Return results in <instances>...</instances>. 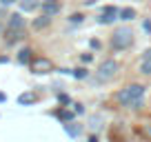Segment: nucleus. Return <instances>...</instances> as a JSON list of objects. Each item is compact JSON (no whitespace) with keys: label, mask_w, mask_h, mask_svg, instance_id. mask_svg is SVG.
<instances>
[{"label":"nucleus","mask_w":151,"mask_h":142,"mask_svg":"<svg viewBox=\"0 0 151 142\" xmlns=\"http://www.w3.org/2000/svg\"><path fill=\"white\" fill-rule=\"evenodd\" d=\"M142 95H145V87L142 85H129L118 93V102L122 104V107H133V109H138Z\"/></svg>","instance_id":"f257e3e1"},{"label":"nucleus","mask_w":151,"mask_h":142,"mask_svg":"<svg viewBox=\"0 0 151 142\" xmlns=\"http://www.w3.org/2000/svg\"><path fill=\"white\" fill-rule=\"evenodd\" d=\"M133 44V31L127 27H120L113 31L111 36V47L116 49V51H122V49H129Z\"/></svg>","instance_id":"f03ea898"},{"label":"nucleus","mask_w":151,"mask_h":142,"mask_svg":"<svg viewBox=\"0 0 151 142\" xmlns=\"http://www.w3.org/2000/svg\"><path fill=\"white\" fill-rule=\"evenodd\" d=\"M118 69H120V65L116 60H104L98 69V80H111L118 73Z\"/></svg>","instance_id":"7ed1b4c3"},{"label":"nucleus","mask_w":151,"mask_h":142,"mask_svg":"<svg viewBox=\"0 0 151 142\" xmlns=\"http://www.w3.org/2000/svg\"><path fill=\"white\" fill-rule=\"evenodd\" d=\"M116 18H120V11L116 9V7H104L102 11H100V18H98V22L100 24H109V22H113Z\"/></svg>","instance_id":"20e7f679"},{"label":"nucleus","mask_w":151,"mask_h":142,"mask_svg":"<svg viewBox=\"0 0 151 142\" xmlns=\"http://www.w3.org/2000/svg\"><path fill=\"white\" fill-rule=\"evenodd\" d=\"M31 69L36 71V73H47V71H51V60H47V58H36V60L31 62Z\"/></svg>","instance_id":"39448f33"},{"label":"nucleus","mask_w":151,"mask_h":142,"mask_svg":"<svg viewBox=\"0 0 151 142\" xmlns=\"http://www.w3.org/2000/svg\"><path fill=\"white\" fill-rule=\"evenodd\" d=\"M42 11L45 16H56L60 11V0H42Z\"/></svg>","instance_id":"423d86ee"},{"label":"nucleus","mask_w":151,"mask_h":142,"mask_svg":"<svg viewBox=\"0 0 151 142\" xmlns=\"http://www.w3.org/2000/svg\"><path fill=\"white\" fill-rule=\"evenodd\" d=\"M140 71L145 76H151V47L147 49V51L142 53V58H140Z\"/></svg>","instance_id":"0eeeda50"},{"label":"nucleus","mask_w":151,"mask_h":142,"mask_svg":"<svg viewBox=\"0 0 151 142\" xmlns=\"http://www.w3.org/2000/svg\"><path fill=\"white\" fill-rule=\"evenodd\" d=\"M9 29L11 31H22L24 29V18L20 14H11L9 16Z\"/></svg>","instance_id":"6e6552de"},{"label":"nucleus","mask_w":151,"mask_h":142,"mask_svg":"<svg viewBox=\"0 0 151 142\" xmlns=\"http://www.w3.org/2000/svg\"><path fill=\"white\" fill-rule=\"evenodd\" d=\"M49 22H51V16H40V18H36L33 20V29H45V27H49Z\"/></svg>","instance_id":"1a4fd4ad"},{"label":"nucleus","mask_w":151,"mask_h":142,"mask_svg":"<svg viewBox=\"0 0 151 142\" xmlns=\"http://www.w3.org/2000/svg\"><path fill=\"white\" fill-rule=\"evenodd\" d=\"M40 7V0H22L20 2V9L22 11H33V9H38Z\"/></svg>","instance_id":"9d476101"},{"label":"nucleus","mask_w":151,"mask_h":142,"mask_svg":"<svg viewBox=\"0 0 151 142\" xmlns=\"http://www.w3.org/2000/svg\"><path fill=\"white\" fill-rule=\"evenodd\" d=\"M65 131L69 133L71 138H76L78 133H80V124H76V122H67V124H65Z\"/></svg>","instance_id":"9b49d317"},{"label":"nucleus","mask_w":151,"mask_h":142,"mask_svg":"<svg viewBox=\"0 0 151 142\" xmlns=\"http://www.w3.org/2000/svg\"><path fill=\"white\" fill-rule=\"evenodd\" d=\"M18 62H22V65H27V62H33V60H31V49H20Z\"/></svg>","instance_id":"f8f14e48"},{"label":"nucleus","mask_w":151,"mask_h":142,"mask_svg":"<svg viewBox=\"0 0 151 142\" xmlns=\"http://www.w3.org/2000/svg\"><path fill=\"white\" fill-rule=\"evenodd\" d=\"M120 18L122 20H133L136 18V11H133L131 7H124V9H120Z\"/></svg>","instance_id":"ddd939ff"},{"label":"nucleus","mask_w":151,"mask_h":142,"mask_svg":"<svg viewBox=\"0 0 151 142\" xmlns=\"http://www.w3.org/2000/svg\"><path fill=\"white\" fill-rule=\"evenodd\" d=\"M18 102L20 104H33L36 102V95L33 93H22V95H18Z\"/></svg>","instance_id":"4468645a"},{"label":"nucleus","mask_w":151,"mask_h":142,"mask_svg":"<svg viewBox=\"0 0 151 142\" xmlns=\"http://www.w3.org/2000/svg\"><path fill=\"white\" fill-rule=\"evenodd\" d=\"M58 118L65 120V122H69V120L73 118V113H71V111H58Z\"/></svg>","instance_id":"2eb2a0df"},{"label":"nucleus","mask_w":151,"mask_h":142,"mask_svg":"<svg viewBox=\"0 0 151 142\" xmlns=\"http://www.w3.org/2000/svg\"><path fill=\"white\" fill-rule=\"evenodd\" d=\"M73 76H76V78H80V80H82V78L87 76V71H85V69H76V71H73Z\"/></svg>","instance_id":"dca6fc26"},{"label":"nucleus","mask_w":151,"mask_h":142,"mask_svg":"<svg viewBox=\"0 0 151 142\" xmlns=\"http://www.w3.org/2000/svg\"><path fill=\"white\" fill-rule=\"evenodd\" d=\"M69 20H71L73 24H78V22H82V16H80V14H73V16H71Z\"/></svg>","instance_id":"f3484780"},{"label":"nucleus","mask_w":151,"mask_h":142,"mask_svg":"<svg viewBox=\"0 0 151 142\" xmlns=\"http://www.w3.org/2000/svg\"><path fill=\"white\" fill-rule=\"evenodd\" d=\"M91 58H93L91 53H82V62H91Z\"/></svg>","instance_id":"a211bd4d"},{"label":"nucleus","mask_w":151,"mask_h":142,"mask_svg":"<svg viewBox=\"0 0 151 142\" xmlns=\"http://www.w3.org/2000/svg\"><path fill=\"white\" fill-rule=\"evenodd\" d=\"M73 111H76V113H82L85 109H82V104H73Z\"/></svg>","instance_id":"6ab92c4d"},{"label":"nucleus","mask_w":151,"mask_h":142,"mask_svg":"<svg viewBox=\"0 0 151 142\" xmlns=\"http://www.w3.org/2000/svg\"><path fill=\"white\" fill-rule=\"evenodd\" d=\"M58 100H60V102H65V104H67V102H69V98H67V95H65V93H60V95H58Z\"/></svg>","instance_id":"aec40b11"},{"label":"nucleus","mask_w":151,"mask_h":142,"mask_svg":"<svg viewBox=\"0 0 151 142\" xmlns=\"http://www.w3.org/2000/svg\"><path fill=\"white\" fill-rule=\"evenodd\" d=\"M5 100H7V95H5V93H0V102H5Z\"/></svg>","instance_id":"412c9836"},{"label":"nucleus","mask_w":151,"mask_h":142,"mask_svg":"<svg viewBox=\"0 0 151 142\" xmlns=\"http://www.w3.org/2000/svg\"><path fill=\"white\" fill-rule=\"evenodd\" d=\"M2 2H5V5H11V2H14V0H2Z\"/></svg>","instance_id":"4be33fe9"},{"label":"nucleus","mask_w":151,"mask_h":142,"mask_svg":"<svg viewBox=\"0 0 151 142\" xmlns=\"http://www.w3.org/2000/svg\"><path fill=\"white\" fill-rule=\"evenodd\" d=\"M89 142H98V140H96V138H89Z\"/></svg>","instance_id":"5701e85b"}]
</instances>
